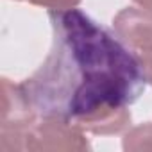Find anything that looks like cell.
I'll return each instance as SVG.
<instances>
[{
  "label": "cell",
  "mask_w": 152,
  "mask_h": 152,
  "mask_svg": "<svg viewBox=\"0 0 152 152\" xmlns=\"http://www.w3.org/2000/svg\"><path fill=\"white\" fill-rule=\"evenodd\" d=\"M54 43L41 68L20 86L39 116L66 118L93 134L129 127V106L145 75L138 56L79 9L50 11Z\"/></svg>",
  "instance_id": "6da1fadb"
},
{
  "label": "cell",
  "mask_w": 152,
  "mask_h": 152,
  "mask_svg": "<svg viewBox=\"0 0 152 152\" xmlns=\"http://www.w3.org/2000/svg\"><path fill=\"white\" fill-rule=\"evenodd\" d=\"M90 148L83 129L73 122L45 115L27 131L23 150H84Z\"/></svg>",
  "instance_id": "7a4b0ae2"
},
{
  "label": "cell",
  "mask_w": 152,
  "mask_h": 152,
  "mask_svg": "<svg viewBox=\"0 0 152 152\" xmlns=\"http://www.w3.org/2000/svg\"><path fill=\"white\" fill-rule=\"evenodd\" d=\"M116 36L134 52L143 54L152 50V11L145 7H127L115 20Z\"/></svg>",
  "instance_id": "3957f363"
},
{
  "label": "cell",
  "mask_w": 152,
  "mask_h": 152,
  "mask_svg": "<svg viewBox=\"0 0 152 152\" xmlns=\"http://www.w3.org/2000/svg\"><path fill=\"white\" fill-rule=\"evenodd\" d=\"M125 150H152V124H143L129 131L124 138Z\"/></svg>",
  "instance_id": "277c9868"
},
{
  "label": "cell",
  "mask_w": 152,
  "mask_h": 152,
  "mask_svg": "<svg viewBox=\"0 0 152 152\" xmlns=\"http://www.w3.org/2000/svg\"><path fill=\"white\" fill-rule=\"evenodd\" d=\"M34 6L47 7L50 11H64V9H73L81 0H29Z\"/></svg>",
  "instance_id": "5b68a950"
},
{
  "label": "cell",
  "mask_w": 152,
  "mask_h": 152,
  "mask_svg": "<svg viewBox=\"0 0 152 152\" xmlns=\"http://www.w3.org/2000/svg\"><path fill=\"white\" fill-rule=\"evenodd\" d=\"M138 59H140V64H141V70H143V75H145V81L152 84V50L150 52H143V54H136Z\"/></svg>",
  "instance_id": "8992f818"
},
{
  "label": "cell",
  "mask_w": 152,
  "mask_h": 152,
  "mask_svg": "<svg viewBox=\"0 0 152 152\" xmlns=\"http://www.w3.org/2000/svg\"><path fill=\"white\" fill-rule=\"evenodd\" d=\"M134 2H136L140 7H145V9H150V11H152V0H134Z\"/></svg>",
  "instance_id": "52a82bcc"
}]
</instances>
